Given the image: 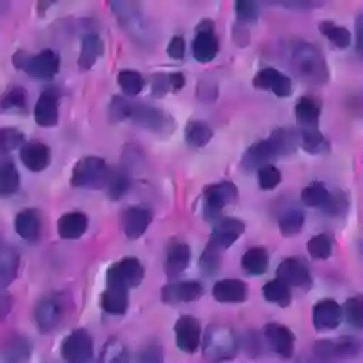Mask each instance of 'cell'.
<instances>
[{
  "instance_id": "37",
  "label": "cell",
  "mask_w": 363,
  "mask_h": 363,
  "mask_svg": "<svg viewBox=\"0 0 363 363\" xmlns=\"http://www.w3.org/2000/svg\"><path fill=\"white\" fill-rule=\"evenodd\" d=\"M261 292H262L264 299L269 303L278 305L281 308H286L291 305V301H292L291 288L285 282L279 281L278 278L268 281L262 286Z\"/></svg>"
},
{
  "instance_id": "10",
  "label": "cell",
  "mask_w": 363,
  "mask_h": 363,
  "mask_svg": "<svg viewBox=\"0 0 363 363\" xmlns=\"http://www.w3.org/2000/svg\"><path fill=\"white\" fill-rule=\"evenodd\" d=\"M61 356L65 363H91L94 359L91 333L84 328L74 329L61 343Z\"/></svg>"
},
{
  "instance_id": "61",
  "label": "cell",
  "mask_w": 363,
  "mask_h": 363,
  "mask_svg": "<svg viewBox=\"0 0 363 363\" xmlns=\"http://www.w3.org/2000/svg\"><path fill=\"white\" fill-rule=\"evenodd\" d=\"M354 31H356V51L363 58V13L356 17Z\"/></svg>"
},
{
  "instance_id": "6",
  "label": "cell",
  "mask_w": 363,
  "mask_h": 363,
  "mask_svg": "<svg viewBox=\"0 0 363 363\" xmlns=\"http://www.w3.org/2000/svg\"><path fill=\"white\" fill-rule=\"evenodd\" d=\"M237 200L238 189L233 182L224 180L206 186L203 191V218L208 223H217L224 207L235 204Z\"/></svg>"
},
{
  "instance_id": "24",
  "label": "cell",
  "mask_w": 363,
  "mask_h": 363,
  "mask_svg": "<svg viewBox=\"0 0 363 363\" xmlns=\"http://www.w3.org/2000/svg\"><path fill=\"white\" fill-rule=\"evenodd\" d=\"M213 296L217 302L240 303L248 298V285L237 278L220 279L213 286Z\"/></svg>"
},
{
  "instance_id": "3",
  "label": "cell",
  "mask_w": 363,
  "mask_h": 363,
  "mask_svg": "<svg viewBox=\"0 0 363 363\" xmlns=\"http://www.w3.org/2000/svg\"><path fill=\"white\" fill-rule=\"evenodd\" d=\"M109 174L111 167L105 159L99 156H84L75 163L69 182L74 187L101 190L106 187Z\"/></svg>"
},
{
  "instance_id": "15",
  "label": "cell",
  "mask_w": 363,
  "mask_h": 363,
  "mask_svg": "<svg viewBox=\"0 0 363 363\" xmlns=\"http://www.w3.org/2000/svg\"><path fill=\"white\" fill-rule=\"evenodd\" d=\"M204 295V288L199 281H179L167 284L160 289V298L164 303L176 305L193 302Z\"/></svg>"
},
{
  "instance_id": "27",
  "label": "cell",
  "mask_w": 363,
  "mask_h": 363,
  "mask_svg": "<svg viewBox=\"0 0 363 363\" xmlns=\"http://www.w3.org/2000/svg\"><path fill=\"white\" fill-rule=\"evenodd\" d=\"M191 259V250L189 244L183 241L173 242L166 252L164 259V272L169 278L179 277L190 264Z\"/></svg>"
},
{
  "instance_id": "52",
  "label": "cell",
  "mask_w": 363,
  "mask_h": 363,
  "mask_svg": "<svg viewBox=\"0 0 363 363\" xmlns=\"http://www.w3.org/2000/svg\"><path fill=\"white\" fill-rule=\"evenodd\" d=\"M257 174H258V184L262 190H272L282 180V174H281L279 169L272 164H267V166L261 167L257 172Z\"/></svg>"
},
{
  "instance_id": "5",
  "label": "cell",
  "mask_w": 363,
  "mask_h": 363,
  "mask_svg": "<svg viewBox=\"0 0 363 363\" xmlns=\"http://www.w3.org/2000/svg\"><path fill=\"white\" fill-rule=\"evenodd\" d=\"M238 347L234 332L225 325H211L204 336L203 354L207 363H220L235 356Z\"/></svg>"
},
{
  "instance_id": "32",
  "label": "cell",
  "mask_w": 363,
  "mask_h": 363,
  "mask_svg": "<svg viewBox=\"0 0 363 363\" xmlns=\"http://www.w3.org/2000/svg\"><path fill=\"white\" fill-rule=\"evenodd\" d=\"M129 306V291L115 286H106L101 294V308L109 315H123Z\"/></svg>"
},
{
  "instance_id": "60",
  "label": "cell",
  "mask_w": 363,
  "mask_h": 363,
  "mask_svg": "<svg viewBox=\"0 0 363 363\" xmlns=\"http://www.w3.org/2000/svg\"><path fill=\"white\" fill-rule=\"evenodd\" d=\"M233 38L234 41L240 45V47H245L250 41V35H248V30H247V26H242V24H235L234 28H233Z\"/></svg>"
},
{
  "instance_id": "39",
  "label": "cell",
  "mask_w": 363,
  "mask_h": 363,
  "mask_svg": "<svg viewBox=\"0 0 363 363\" xmlns=\"http://www.w3.org/2000/svg\"><path fill=\"white\" fill-rule=\"evenodd\" d=\"M130 189L129 172L125 167L111 169V174L106 183V191L111 200L122 199Z\"/></svg>"
},
{
  "instance_id": "12",
  "label": "cell",
  "mask_w": 363,
  "mask_h": 363,
  "mask_svg": "<svg viewBox=\"0 0 363 363\" xmlns=\"http://www.w3.org/2000/svg\"><path fill=\"white\" fill-rule=\"evenodd\" d=\"M277 278L285 282L289 288H303L308 289L312 286V277L308 264L303 258L289 257L281 261L277 267Z\"/></svg>"
},
{
  "instance_id": "4",
  "label": "cell",
  "mask_w": 363,
  "mask_h": 363,
  "mask_svg": "<svg viewBox=\"0 0 363 363\" xmlns=\"http://www.w3.org/2000/svg\"><path fill=\"white\" fill-rule=\"evenodd\" d=\"M11 60L17 69L24 71L30 77L40 79L54 78L58 74L61 65L58 52L50 48L43 50L37 54H28L20 50L13 55Z\"/></svg>"
},
{
  "instance_id": "41",
  "label": "cell",
  "mask_w": 363,
  "mask_h": 363,
  "mask_svg": "<svg viewBox=\"0 0 363 363\" xmlns=\"http://www.w3.org/2000/svg\"><path fill=\"white\" fill-rule=\"evenodd\" d=\"M330 197V191L320 182H312L301 191V200L305 206L313 208H323Z\"/></svg>"
},
{
  "instance_id": "25",
  "label": "cell",
  "mask_w": 363,
  "mask_h": 363,
  "mask_svg": "<svg viewBox=\"0 0 363 363\" xmlns=\"http://www.w3.org/2000/svg\"><path fill=\"white\" fill-rule=\"evenodd\" d=\"M274 157H277V155L271 143L268 142V139H262L255 142L245 150L241 159V167L247 172H258L261 167L269 164V162L274 160Z\"/></svg>"
},
{
  "instance_id": "57",
  "label": "cell",
  "mask_w": 363,
  "mask_h": 363,
  "mask_svg": "<svg viewBox=\"0 0 363 363\" xmlns=\"http://www.w3.org/2000/svg\"><path fill=\"white\" fill-rule=\"evenodd\" d=\"M197 98L204 102H213L217 96V85L211 81H200L196 88Z\"/></svg>"
},
{
  "instance_id": "35",
  "label": "cell",
  "mask_w": 363,
  "mask_h": 363,
  "mask_svg": "<svg viewBox=\"0 0 363 363\" xmlns=\"http://www.w3.org/2000/svg\"><path fill=\"white\" fill-rule=\"evenodd\" d=\"M213 138V129L204 121H189L184 128V140L189 146L200 149L204 147Z\"/></svg>"
},
{
  "instance_id": "54",
  "label": "cell",
  "mask_w": 363,
  "mask_h": 363,
  "mask_svg": "<svg viewBox=\"0 0 363 363\" xmlns=\"http://www.w3.org/2000/svg\"><path fill=\"white\" fill-rule=\"evenodd\" d=\"M129 99L123 96H113L109 104V115L113 122L126 121L128 109H129Z\"/></svg>"
},
{
  "instance_id": "28",
  "label": "cell",
  "mask_w": 363,
  "mask_h": 363,
  "mask_svg": "<svg viewBox=\"0 0 363 363\" xmlns=\"http://www.w3.org/2000/svg\"><path fill=\"white\" fill-rule=\"evenodd\" d=\"M14 228L18 237L28 242H34L40 237L41 218L35 208H24L18 211L14 220Z\"/></svg>"
},
{
  "instance_id": "20",
  "label": "cell",
  "mask_w": 363,
  "mask_h": 363,
  "mask_svg": "<svg viewBox=\"0 0 363 363\" xmlns=\"http://www.w3.org/2000/svg\"><path fill=\"white\" fill-rule=\"evenodd\" d=\"M153 220V214L149 208L133 206L128 207L122 214L123 233L129 240H138L142 237Z\"/></svg>"
},
{
  "instance_id": "58",
  "label": "cell",
  "mask_w": 363,
  "mask_h": 363,
  "mask_svg": "<svg viewBox=\"0 0 363 363\" xmlns=\"http://www.w3.org/2000/svg\"><path fill=\"white\" fill-rule=\"evenodd\" d=\"M13 305H14L13 295L7 291L0 292V322L11 312Z\"/></svg>"
},
{
  "instance_id": "46",
  "label": "cell",
  "mask_w": 363,
  "mask_h": 363,
  "mask_svg": "<svg viewBox=\"0 0 363 363\" xmlns=\"http://www.w3.org/2000/svg\"><path fill=\"white\" fill-rule=\"evenodd\" d=\"M118 84L128 96H136L145 85L143 77L133 69H122L118 74Z\"/></svg>"
},
{
  "instance_id": "45",
  "label": "cell",
  "mask_w": 363,
  "mask_h": 363,
  "mask_svg": "<svg viewBox=\"0 0 363 363\" xmlns=\"http://www.w3.org/2000/svg\"><path fill=\"white\" fill-rule=\"evenodd\" d=\"M223 252L224 251H221L211 242L206 244V247L200 255V259H199V267L204 275H214L218 272V269L221 267Z\"/></svg>"
},
{
  "instance_id": "7",
  "label": "cell",
  "mask_w": 363,
  "mask_h": 363,
  "mask_svg": "<svg viewBox=\"0 0 363 363\" xmlns=\"http://www.w3.org/2000/svg\"><path fill=\"white\" fill-rule=\"evenodd\" d=\"M112 13L118 18L121 27L128 33V35L139 44H143L149 38L147 24L143 16L142 6L136 1H112Z\"/></svg>"
},
{
  "instance_id": "16",
  "label": "cell",
  "mask_w": 363,
  "mask_h": 363,
  "mask_svg": "<svg viewBox=\"0 0 363 363\" xmlns=\"http://www.w3.org/2000/svg\"><path fill=\"white\" fill-rule=\"evenodd\" d=\"M174 336L176 345L180 350L186 353L196 352L200 346L201 339L200 322L190 315L180 316L174 325Z\"/></svg>"
},
{
  "instance_id": "2",
  "label": "cell",
  "mask_w": 363,
  "mask_h": 363,
  "mask_svg": "<svg viewBox=\"0 0 363 363\" xmlns=\"http://www.w3.org/2000/svg\"><path fill=\"white\" fill-rule=\"evenodd\" d=\"M126 119L132 121L136 126L159 136H169L176 129V121L170 113L155 105L143 102L130 101Z\"/></svg>"
},
{
  "instance_id": "11",
  "label": "cell",
  "mask_w": 363,
  "mask_h": 363,
  "mask_svg": "<svg viewBox=\"0 0 363 363\" xmlns=\"http://www.w3.org/2000/svg\"><path fill=\"white\" fill-rule=\"evenodd\" d=\"M191 52L194 60L201 64L210 62L216 58L218 52V38L214 34V23L211 20H203L196 27Z\"/></svg>"
},
{
  "instance_id": "44",
  "label": "cell",
  "mask_w": 363,
  "mask_h": 363,
  "mask_svg": "<svg viewBox=\"0 0 363 363\" xmlns=\"http://www.w3.org/2000/svg\"><path fill=\"white\" fill-rule=\"evenodd\" d=\"M342 318L354 329H363V296H352L340 306Z\"/></svg>"
},
{
  "instance_id": "1",
  "label": "cell",
  "mask_w": 363,
  "mask_h": 363,
  "mask_svg": "<svg viewBox=\"0 0 363 363\" xmlns=\"http://www.w3.org/2000/svg\"><path fill=\"white\" fill-rule=\"evenodd\" d=\"M288 61L294 74L306 84L323 85L329 79V67L325 55L311 43H295L289 50Z\"/></svg>"
},
{
  "instance_id": "40",
  "label": "cell",
  "mask_w": 363,
  "mask_h": 363,
  "mask_svg": "<svg viewBox=\"0 0 363 363\" xmlns=\"http://www.w3.org/2000/svg\"><path fill=\"white\" fill-rule=\"evenodd\" d=\"M305 223V214L302 210L294 207L285 210L278 218V228L284 237H292L301 233Z\"/></svg>"
},
{
  "instance_id": "62",
  "label": "cell",
  "mask_w": 363,
  "mask_h": 363,
  "mask_svg": "<svg viewBox=\"0 0 363 363\" xmlns=\"http://www.w3.org/2000/svg\"><path fill=\"white\" fill-rule=\"evenodd\" d=\"M169 78H170V86L173 92H179L184 86L186 79L182 72H172L169 74Z\"/></svg>"
},
{
  "instance_id": "49",
  "label": "cell",
  "mask_w": 363,
  "mask_h": 363,
  "mask_svg": "<svg viewBox=\"0 0 363 363\" xmlns=\"http://www.w3.org/2000/svg\"><path fill=\"white\" fill-rule=\"evenodd\" d=\"M24 145V133L16 128H0V155L16 150Z\"/></svg>"
},
{
  "instance_id": "22",
  "label": "cell",
  "mask_w": 363,
  "mask_h": 363,
  "mask_svg": "<svg viewBox=\"0 0 363 363\" xmlns=\"http://www.w3.org/2000/svg\"><path fill=\"white\" fill-rule=\"evenodd\" d=\"M20 160L30 172H43L51 162L50 147L38 140L27 142L20 147Z\"/></svg>"
},
{
  "instance_id": "23",
  "label": "cell",
  "mask_w": 363,
  "mask_h": 363,
  "mask_svg": "<svg viewBox=\"0 0 363 363\" xmlns=\"http://www.w3.org/2000/svg\"><path fill=\"white\" fill-rule=\"evenodd\" d=\"M342 320L340 305L333 299H322L313 306L312 322L316 330H330Z\"/></svg>"
},
{
  "instance_id": "50",
  "label": "cell",
  "mask_w": 363,
  "mask_h": 363,
  "mask_svg": "<svg viewBox=\"0 0 363 363\" xmlns=\"http://www.w3.org/2000/svg\"><path fill=\"white\" fill-rule=\"evenodd\" d=\"M235 9V16H237V23L247 26L257 23L258 16H259V9L258 3L250 1V0H238L234 4Z\"/></svg>"
},
{
  "instance_id": "13",
  "label": "cell",
  "mask_w": 363,
  "mask_h": 363,
  "mask_svg": "<svg viewBox=\"0 0 363 363\" xmlns=\"http://www.w3.org/2000/svg\"><path fill=\"white\" fill-rule=\"evenodd\" d=\"M244 231L245 224L240 218L221 217L217 223H214L208 242H211L221 251H225L244 234Z\"/></svg>"
},
{
  "instance_id": "14",
  "label": "cell",
  "mask_w": 363,
  "mask_h": 363,
  "mask_svg": "<svg viewBox=\"0 0 363 363\" xmlns=\"http://www.w3.org/2000/svg\"><path fill=\"white\" fill-rule=\"evenodd\" d=\"M252 85L262 91H271L279 98H286L292 94V82L289 77L272 67L259 69L252 78Z\"/></svg>"
},
{
  "instance_id": "30",
  "label": "cell",
  "mask_w": 363,
  "mask_h": 363,
  "mask_svg": "<svg viewBox=\"0 0 363 363\" xmlns=\"http://www.w3.org/2000/svg\"><path fill=\"white\" fill-rule=\"evenodd\" d=\"M20 267L18 252L6 244L0 245V292H4L6 288L16 279Z\"/></svg>"
},
{
  "instance_id": "17",
  "label": "cell",
  "mask_w": 363,
  "mask_h": 363,
  "mask_svg": "<svg viewBox=\"0 0 363 363\" xmlns=\"http://www.w3.org/2000/svg\"><path fill=\"white\" fill-rule=\"evenodd\" d=\"M264 337L275 354L281 356L282 359L292 356L295 336L289 328L277 322H271L264 328Z\"/></svg>"
},
{
  "instance_id": "53",
  "label": "cell",
  "mask_w": 363,
  "mask_h": 363,
  "mask_svg": "<svg viewBox=\"0 0 363 363\" xmlns=\"http://www.w3.org/2000/svg\"><path fill=\"white\" fill-rule=\"evenodd\" d=\"M164 353L157 342H149L136 354V363H163Z\"/></svg>"
},
{
  "instance_id": "51",
  "label": "cell",
  "mask_w": 363,
  "mask_h": 363,
  "mask_svg": "<svg viewBox=\"0 0 363 363\" xmlns=\"http://www.w3.org/2000/svg\"><path fill=\"white\" fill-rule=\"evenodd\" d=\"M349 210V197L345 191L336 190L330 193V197L326 203V206L322 208L323 213L332 216V217H340L345 216Z\"/></svg>"
},
{
  "instance_id": "29",
  "label": "cell",
  "mask_w": 363,
  "mask_h": 363,
  "mask_svg": "<svg viewBox=\"0 0 363 363\" xmlns=\"http://www.w3.org/2000/svg\"><path fill=\"white\" fill-rule=\"evenodd\" d=\"M88 228V217L81 211L62 214L57 221V231L64 240H78Z\"/></svg>"
},
{
  "instance_id": "19",
  "label": "cell",
  "mask_w": 363,
  "mask_h": 363,
  "mask_svg": "<svg viewBox=\"0 0 363 363\" xmlns=\"http://www.w3.org/2000/svg\"><path fill=\"white\" fill-rule=\"evenodd\" d=\"M33 353L31 342L18 333H11L0 343V359L4 363H27Z\"/></svg>"
},
{
  "instance_id": "26",
  "label": "cell",
  "mask_w": 363,
  "mask_h": 363,
  "mask_svg": "<svg viewBox=\"0 0 363 363\" xmlns=\"http://www.w3.org/2000/svg\"><path fill=\"white\" fill-rule=\"evenodd\" d=\"M320 102L312 96H301L295 104V119L301 130L319 129Z\"/></svg>"
},
{
  "instance_id": "59",
  "label": "cell",
  "mask_w": 363,
  "mask_h": 363,
  "mask_svg": "<svg viewBox=\"0 0 363 363\" xmlns=\"http://www.w3.org/2000/svg\"><path fill=\"white\" fill-rule=\"evenodd\" d=\"M278 6H284L286 9H294V10H308V9H313V7H318L320 6L322 3L319 1H305V0H296V1H278L275 3Z\"/></svg>"
},
{
  "instance_id": "38",
  "label": "cell",
  "mask_w": 363,
  "mask_h": 363,
  "mask_svg": "<svg viewBox=\"0 0 363 363\" xmlns=\"http://www.w3.org/2000/svg\"><path fill=\"white\" fill-rule=\"evenodd\" d=\"M318 28H319V33L325 35L335 47L346 48L350 45L352 35L346 27L339 26L330 20H322L318 24Z\"/></svg>"
},
{
  "instance_id": "33",
  "label": "cell",
  "mask_w": 363,
  "mask_h": 363,
  "mask_svg": "<svg viewBox=\"0 0 363 363\" xmlns=\"http://www.w3.org/2000/svg\"><path fill=\"white\" fill-rule=\"evenodd\" d=\"M277 156H286L296 150L299 135L291 128H278L267 138Z\"/></svg>"
},
{
  "instance_id": "55",
  "label": "cell",
  "mask_w": 363,
  "mask_h": 363,
  "mask_svg": "<svg viewBox=\"0 0 363 363\" xmlns=\"http://www.w3.org/2000/svg\"><path fill=\"white\" fill-rule=\"evenodd\" d=\"M172 89L170 86V78L169 74H155L152 78V95L156 98L164 96L169 91Z\"/></svg>"
},
{
  "instance_id": "48",
  "label": "cell",
  "mask_w": 363,
  "mask_h": 363,
  "mask_svg": "<svg viewBox=\"0 0 363 363\" xmlns=\"http://www.w3.org/2000/svg\"><path fill=\"white\" fill-rule=\"evenodd\" d=\"M99 363H128V350L122 342L118 339H111L106 342Z\"/></svg>"
},
{
  "instance_id": "31",
  "label": "cell",
  "mask_w": 363,
  "mask_h": 363,
  "mask_svg": "<svg viewBox=\"0 0 363 363\" xmlns=\"http://www.w3.org/2000/svg\"><path fill=\"white\" fill-rule=\"evenodd\" d=\"M104 52V43L101 37L95 33H88L82 37V44H81V52L78 57V68L81 71H88L91 69L98 58Z\"/></svg>"
},
{
  "instance_id": "8",
  "label": "cell",
  "mask_w": 363,
  "mask_h": 363,
  "mask_svg": "<svg viewBox=\"0 0 363 363\" xmlns=\"http://www.w3.org/2000/svg\"><path fill=\"white\" fill-rule=\"evenodd\" d=\"M145 268L135 257H125L113 262L106 271V286L132 289L142 284Z\"/></svg>"
},
{
  "instance_id": "18",
  "label": "cell",
  "mask_w": 363,
  "mask_h": 363,
  "mask_svg": "<svg viewBox=\"0 0 363 363\" xmlns=\"http://www.w3.org/2000/svg\"><path fill=\"white\" fill-rule=\"evenodd\" d=\"M360 345L353 337H339L335 340H318L313 346V350L318 357L323 360L340 359L347 356H354L359 353Z\"/></svg>"
},
{
  "instance_id": "42",
  "label": "cell",
  "mask_w": 363,
  "mask_h": 363,
  "mask_svg": "<svg viewBox=\"0 0 363 363\" xmlns=\"http://www.w3.org/2000/svg\"><path fill=\"white\" fill-rule=\"evenodd\" d=\"M299 145L309 155H319L329 150V142L319 129L301 130Z\"/></svg>"
},
{
  "instance_id": "43",
  "label": "cell",
  "mask_w": 363,
  "mask_h": 363,
  "mask_svg": "<svg viewBox=\"0 0 363 363\" xmlns=\"http://www.w3.org/2000/svg\"><path fill=\"white\" fill-rule=\"evenodd\" d=\"M27 92L21 86H13L0 98L1 112H24L27 108Z\"/></svg>"
},
{
  "instance_id": "56",
  "label": "cell",
  "mask_w": 363,
  "mask_h": 363,
  "mask_svg": "<svg viewBox=\"0 0 363 363\" xmlns=\"http://www.w3.org/2000/svg\"><path fill=\"white\" fill-rule=\"evenodd\" d=\"M167 55L173 60H183L186 54V41L182 35H174L167 44Z\"/></svg>"
},
{
  "instance_id": "34",
  "label": "cell",
  "mask_w": 363,
  "mask_h": 363,
  "mask_svg": "<svg viewBox=\"0 0 363 363\" xmlns=\"http://www.w3.org/2000/svg\"><path fill=\"white\" fill-rule=\"evenodd\" d=\"M269 265V255L264 247H251L241 257V267L248 275H262Z\"/></svg>"
},
{
  "instance_id": "36",
  "label": "cell",
  "mask_w": 363,
  "mask_h": 363,
  "mask_svg": "<svg viewBox=\"0 0 363 363\" xmlns=\"http://www.w3.org/2000/svg\"><path fill=\"white\" fill-rule=\"evenodd\" d=\"M20 187V174L13 160H0V197H10Z\"/></svg>"
},
{
  "instance_id": "21",
  "label": "cell",
  "mask_w": 363,
  "mask_h": 363,
  "mask_svg": "<svg viewBox=\"0 0 363 363\" xmlns=\"http://www.w3.org/2000/svg\"><path fill=\"white\" fill-rule=\"evenodd\" d=\"M58 94L48 88L41 92L34 105V119L41 128H52L58 123Z\"/></svg>"
},
{
  "instance_id": "9",
  "label": "cell",
  "mask_w": 363,
  "mask_h": 363,
  "mask_svg": "<svg viewBox=\"0 0 363 363\" xmlns=\"http://www.w3.org/2000/svg\"><path fill=\"white\" fill-rule=\"evenodd\" d=\"M67 309L65 298L61 294H48L34 308V322L41 332L54 330L62 320Z\"/></svg>"
},
{
  "instance_id": "47",
  "label": "cell",
  "mask_w": 363,
  "mask_h": 363,
  "mask_svg": "<svg viewBox=\"0 0 363 363\" xmlns=\"http://www.w3.org/2000/svg\"><path fill=\"white\" fill-rule=\"evenodd\" d=\"M306 250L315 259H328L332 254V240L326 234H316L308 240Z\"/></svg>"
}]
</instances>
